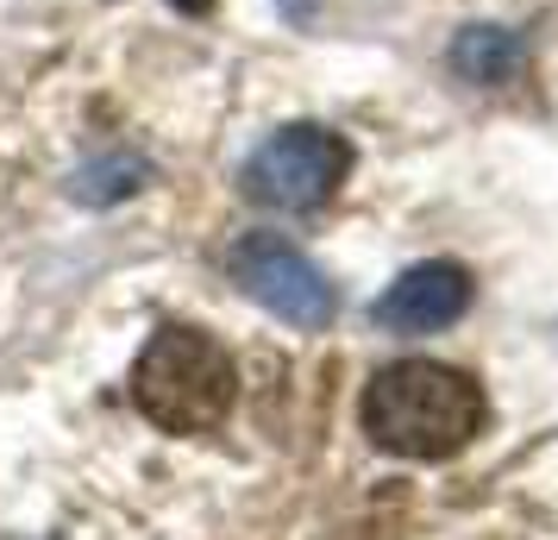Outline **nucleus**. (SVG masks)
Wrapping results in <instances>:
<instances>
[{
    "mask_svg": "<svg viewBox=\"0 0 558 540\" xmlns=\"http://www.w3.org/2000/svg\"><path fill=\"white\" fill-rule=\"evenodd\" d=\"M483 384L458 364L402 359L364 384V434L396 459H452L483 434Z\"/></svg>",
    "mask_w": 558,
    "mask_h": 540,
    "instance_id": "nucleus-1",
    "label": "nucleus"
},
{
    "mask_svg": "<svg viewBox=\"0 0 558 540\" xmlns=\"http://www.w3.org/2000/svg\"><path fill=\"white\" fill-rule=\"evenodd\" d=\"M132 403L163 434H214L239 403V371L202 327H157L132 364Z\"/></svg>",
    "mask_w": 558,
    "mask_h": 540,
    "instance_id": "nucleus-2",
    "label": "nucleus"
},
{
    "mask_svg": "<svg viewBox=\"0 0 558 540\" xmlns=\"http://www.w3.org/2000/svg\"><path fill=\"white\" fill-rule=\"evenodd\" d=\"M352 177V145L327 127H282L245 164V195L282 214H307L339 195V182Z\"/></svg>",
    "mask_w": 558,
    "mask_h": 540,
    "instance_id": "nucleus-3",
    "label": "nucleus"
},
{
    "mask_svg": "<svg viewBox=\"0 0 558 540\" xmlns=\"http://www.w3.org/2000/svg\"><path fill=\"white\" fill-rule=\"evenodd\" d=\"M232 284L252 296L257 309H270L277 321L289 327H327L332 314H339V296L332 284L320 277V264H307L289 239L277 232H245L239 245H232Z\"/></svg>",
    "mask_w": 558,
    "mask_h": 540,
    "instance_id": "nucleus-4",
    "label": "nucleus"
},
{
    "mask_svg": "<svg viewBox=\"0 0 558 540\" xmlns=\"http://www.w3.org/2000/svg\"><path fill=\"white\" fill-rule=\"evenodd\" d=\"M464 309H471V271L464 264H446V257H427V264L402 271L377 296V321L389 334H439Z\"/></svg>",
    "mask_w": 558,
    "mask_h": 540,
    "instance_id": "nucleus-5",
    "label": "nucleus"
},
{
    "mask_svg": "<svg viewBox=\"0 0 558 540\" xmlns=\"http://www.w3.org/2000/svg\"><path fill=\"white\" fill-rule=\"evenodd\" d=\"M521 63H527V51H521V38H508L502 26H471V32H458V45H452V70L483 82V88L514 82Z\"/></svg>",
    "mask_w": 558,
    "mask_h": 540,
    "instance_id": "nucleus-6",
    "label": "nucleus"
}]
</instances>
